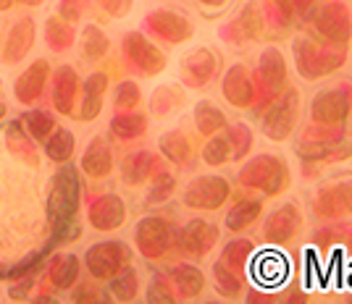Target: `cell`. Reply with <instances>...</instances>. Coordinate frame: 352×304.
Listing matches in <instances>:
<instances>
[{
  "mask_svg": "<svg viewBox=\"0 0 352 304\" xmlns=\"http://www.w3.org/2000/svg\"><path fill=\"white\" fill-rule=\"evenodd\" d=\"M347 126H316L310 124L294 142V155L305 178H316L321 168L352 158V139L344 134Z\"/></svg>",
  "mask_w": 352,
  "mask_h": 304,
  "instance_id": "cell-1",
  "label": "cell"
},
{
  "mask_svg": "<svg viewBox=\"0 0 352 304\" xmlns=\"http://www.w3.org/2000/svg\"><path fill=\"white\" fill-rule=\"evenodd\" d=\"M236 184L248 191H258L263 197H279L292 187V171H289V163L281 155L258 152L239 168Z\"/></svg>",
  "mask_w": 352,
  "mask_h": 304,
  "instance_id": "cell-2",
  "label": "cell"
},
{
  "mask_svg": "<svg viewBox=\"0 0 352 304\" xmlns=\"http://www.w3.org/2000/svg\"><path fill=\"white\" fill-rule=\"evenodd\" d=\"M292 58L294 69L305 82H318L323 76L337 73L347 63V47H331L310 34H300L292 40Z\"/></svg>",
  "mask_w": 352,
  "mask_h": 304,
  "instance_id": "cell-3",
  "label": "cell"
},
{
  "mask_svg": "<svg viewBox=\"0 0 352 304\" xmlns=\"http://www.w3.org/2000/svg\"><path fill=\"white\" fill-rule=\"evenodd\" d=\"M252 82H255V100L250 105V113L261 118L265 108L289 87V69H287V58L279 47H265L261 53Z\"/></svg>",
  "mask_w": 352,
  "mask_h": 304,
  "instance_id": "cell-4",
  "label": "cell"
},
{
  "mask_svg": "<svg viewBox=\"0 0 352 304\" xmlns=\"http://www.w3.org/2000/svg\"><path fill=\"white\" fill-rule=\"evenodd\" d=\"M310 37L331 47H350L352 43V11L344 0L316 3L308 19Z\"/></svg>",
  "mask_w": 352,
  "mask_h": 304,
  "instance_id": "cell-5",
  "label": "cell"
},
{
  "mask_svg": "<svg viewBox=\"0 0 352 304\" xmlns=\"http://www.w3.org/2000/svg\"><path fill=\"white\" fill-rule=\"evenodd\" d=\"M300 108H302V102H300V89L287 87L279 97L261 113V118H258L265 139H271V142H287L294 131H297Z\"/></svg>",
  "mask_w": 352,
  "mask_h": 304,
  "instance_id": "cell-6",
  "label": "cell"
},
{
  "mask_svg": "<svg viewBox=\"0 0 352 304\" xmlns=\"http://www.w3.org/2000/svg\"><path fill=\"white\" fill-rule=\"evenodd\" d=\"M352 116V82H339L313 95L310 124L316 126H347Z\"/></svg>",
  "mask_w": 352,
  "mask_h": 304,
  "instance_id": "cell-7",
  "label": "cell"
},
{
  "mask_svg": "<svg viewBox=\"0 0 352 304\" xmlns=\"http://www.w3.org/2000/svg\"><path fill=\"white\" fill-rule=\"evenodd\" d=\"M300 231H302V210L297 207V202H284L263 218L261 239L268 246H287L300 236Z\"/></svg>",
  "mask_w": 352,
  "mask_h": 304,
  "instance_id": "cell-8",
  "label": "cell"
},
{
  "mask_svg": "<svg viewBox=\"0 0 352 304\" xmlns=\"http://www.w3.org/2000/svg\"><path fill=\"white\" fill-rule=\"evenodd\" d=\"M232 197V184L223 176H197L192 178L187 191H184V204L192 210H219Z\"/></svg>",
  "mask_w": 352,
  "mask_h": 304,
  "instance_id": "cell-9",
  "label": "cell"
},
{
  "mask_svg": "<svg viewBox=\"0 0 352 304\" xmlns=\"http://www.w3.org/2000/svg\"><path fill=\"white\" fill-rule=\"evenodd\" d=\"M265 32V16L258 0H250L248 5L221 30V40L234 47H242L248 43H258Z\"/></svg>",
  "mask_w": 352,
  "mask_h": 304,
  "instance_id": "cell-10",
  "label": "cell"
},
{
  "mask_svg": "<svg viewBox=\"0 0 352 304\" xmlns=\"http://www.w3.org/2000/svg\"><path fill=\"white\" fill-rule=\"evenodd\" d=\"M219 244V226L203 220V218H195L187 226H182V231L174 236V246L184 255V257H195V260H203L213 246Z\"/></svg>",
  "mask_w": 352,
  "mask_h": 304,
  "instance_id": "cell-11",
  "label": "cell"
},
{
  "mask_svg": "<svg viewBox=\"0 0 352 304\" xmlns=\"http://www.w3.org/2000/svg\"><path fill=\"white\" fill-rule=\"evenodd\" d=\"M137 244L142 249V255L150 260L163 257L171 246H174V229L168 220L163 218H145L137 226Z\"/></svg>",
  "mask_w": 352,
  "mask_h": 304,
  "instance_id": "cell-12",
  "label": "cell"
},
{
  "mask_svg": "<svg viewBox=\"0 0 352 304\" xmlns=\"http://www.w3.org/2000/svg\"><path fill=\"white\" fill-rule=\"evenodd\" d=\"M221 92H223V97H226V102H229L232 108L250 110V105L255 100L252 71H250L245 63L229 66V71L223 73V82H221Z\"/></svg>",
  "mask_w": 352,
  "mask_h": 304,
  "instance_id": "cell-13",
  "label": "cell"
},
{
  "mask_svg": "<svg viewBox=\"0 0 352 304\" xmlns=\"http://www.w3.org/2000/svg\"><path fill=\"white\" fill-rule=\"evenodd\" d=\"M318 0H268V16L274 21V27L281 32L308 24L310 14L316 8Z\"/></svg>",
  "mask_w": 352,
  "mask_h": 304,
  "instance_id": "cell-14",
  "label": "cell"
},
{
  "mask_svg": "<svg viewBox=\"0 0 352 304\" xmlns=\"http://www.w3.org/2000/svg\"><path fill=\"white\" fill-rule=\"evenodd\" d=\"M147 27L153 34H158L161 40L166 43H187L192 40V34H195V27H192L190 21L184 19V16L179 14H171V11H155V14L147 16Z\"/></svg>",
  "mask_w": 352,
  "mask_h": 304,
  "instance_id": "cell-15",
  "label": "cell"
},
{
  "mask_svg": "<svg viewBox=\"0 0 352 304\" xmlns=\"http://www.w3.org/2000/svg\"><path fill=\"white\" fill-rule=\"evenodd\" d=\"M219 60L208 47H200L190 53L187 58L182 60V71H184V82L190 84L192 89H203L210 84V79L216 76V69H219Z\"/></svg>",
  "mask_w": 352,
  "mask_h": 304,
  "instance_id": "cell-16",
  "label": "cell"
},
{
  "mask_svg": "<svg viewBox=\"0 0 352 304\" xmlns=\"http://www.w3.org/2000/svg\"><path fill=\"white\" fill-rule=\"evenodd\" d=\"M124 50H126L129 60H132L142 73H150V76H153V73H161L163 66H166L163 53L158 47H153V45L147 43L142 34H129V37L124 40Z\"/></svg>",
  "mask_w": 352,
  "mask_h": 304,
  "instance_id": "cell-17",
  "label": "cell"
},
{
  "mask_svg": "<svg viewBox=\"0 0 352 304\" xmlns=\"http://www.w3.org/2000/svg\"><path fill=\"white\" fill-rule=\"evenodd\" d=\"M313 244L321 252L329 249H344L347 255H352V220H331L329 226H321L313 231Z\"/></svg>",
  "mask_w": 352,
  "mask_h": 304,
  "instance_id": "cell-18",
  "label": "cell"
},
{
  "mask_svg": "<svg viewBox=\"0 0 352 304\" xmlns=\"http://www.w3.org/2000/svg\"><path fill=\"white\" fill-rule=\"evenodd\" d=\"M263 215V200L261 197H242L232 204V210L226 213V231L232 233H245L250 226H255Z\"/></svg>",
  "mask_w": 352,
  "mask_h": 304,
  "instance_id": "cell-19",
  "label": "cell"
},
{
  "mask_svg": "<svg viewBox=\"0 0 352 304\" xmlns=\"http://www.w3.org/2000/svg\"><path fill=\"white\" fill-rule=\"evenodd\" d=\"M252 275H255V281L261 283V286H279L284 283V278L289 275V265L284 257H279L276 252H263V255H252Z\"/></svg>",
  "mask_w": 352,
  "mask_h": 304,
  "instance_id": "cell-20",
  "label": "cell"
},
{
  "mask_svg": "<svg viewBox=\"0 0 352 304\" xmlns=\"http://www.w3.org/2000/svg\"><path fill=\"white\" fill-rule=\"evenodd\" d=\"M129 260V249L124 244H100L89 252V268L98 275H113Z\"/></svg>",
  "mask_w": 352,
  "mask_h": 304,
  "instance_id": "cell-21",
  "label": "cell"
},
{
  "mask_svg": "<svg viewBox=\"0 0 352 304\" xmlns=\"http://www.w3.org/2000/svg\"><path fill=\"white\" fill-rule=\"evenodd\" d=\"M213 286H216V294L223 296V299H239L245 294V286H248V275L236 273L234 268H229L226 262H213Z\"/></svg>",
  "mask_w": 352,
  "mask_h": 304,
  "instance_id": "cell-22",
  "label": "cell"
},
{
  "mask_svg": "<svg viewBox=\"0 0 352 304\" xmlns=\"http://www.w3.org/2000/svg\"><path fill=\"white\" fill-rule=\"evenodd\" d=\"M252 255H255V242L248 239V236H234V239H229L226 244L221 246V262L234 268L236 273L248 275Z\"/></svg>",
  "mask_w": 352,
  "mask_h": 304,
  "instance_id": "cell-23",
  "label": "cell"
},
{
  "mask_svg": "<svg viewBox=\"0 0 352 304\" xmlns=\"http://www.w3.org/2000/svg\"><path fill=\"white\" fill-rule=\"evenodd\" d=\"M168 278H171V283L176 286V291L182 294V296H200L203 289H206V275L200 273L195 265H187V262H182V265H174L171 270H168Z\"/></svg>",
  "mask_w": 352,
  "mask_h": 304,
  "instance_id": "cell-24",
  "label": "cell"
},
{
  "mask_svg": "<svg viewBox=\"0 0 352 304\" xmlns=\"http://www.w3.org/2000/svg\"><path fill=\"white\" fill-rule=\"evenodd\" d=\"M195 126L203 137H213V134L226 129V116L216 102L203 100L195 105Z\"/></svg>",
  "mask_w": 352,
  "mask_h": 304,
  "instance_id": "cell-25",
  "label": "cell"
},
{
  "mask_svg": "<svg viewBox=\"0 0 352 304\" xmlns=\"http://www.w3.org/2000/svg\"><path fill=\"white\" fill-rule=\"evenodd\" d=\"M226 142H229V150H232V163H239V160H245L252 152V147H255V134L250 129L248 124H242V121H236V124H226Z\"/></svg>",
  "mask_w": 352,
  "mask_h": 304,
  "instance_id": "cell-26",
  "label": "cell"
},
{
  "mask_svg": "<svg viewBox=\"0 0 352 304\" xmlns=\"http://www.w3.org/2000/svg\"><path fill=\"white\" fill-rule=\"evenodd\" d=\"M326 187L331 189V194H334V200H337L342 215L350 218L352 215V171L329 176V178H326Z\"/></svg>",
  "mask_w": 352,
  "mask_h": 304,
  "instance_id": "cell-27",
  "label": "cell"
},
{
  "mask_svg": "<svg viewBox=\"0 0 352 304\" xmlns=\"http://www.w3.org/2000/svg\"><path fill=\"white\" fill-rule=\"evenodd\" d=\"M92 220H95L98 229H116V226H121V220H124V204H121V200L118 197L100 200L98 207H95V218Z\"/></svg>",
  "mask_w": 352,
  "mask_h": 304,
  "instance_id": "cell-28",
  "label": "cell"
},
{
  "mask_svg": "<svg viewBox=\"0 0 352 304\" xmlns=\"http://www.w3.org/2000/svg\"><path fill=\"white\" fill-rule=\"evenodd\" d=\"M161 152L166 155L168 160H174L176 165H184L192 155V145L190 139L184 137V134H179V131H171V134H166L161 139Z\"/></svg>",
  "mask_w": 352,
  "mask_h": 304,
  "instance_id": "cell-29",
  "label": "cell"
},
{
  "mask_svg": "<svg viewBox=\"0 0 352 304\" xmlns=\"http://www.w3.org/2000/svg\"><path fill=\"white\" fill-rule=\"evenodd\" d=\"M203 163L210 168H221V165L232 163V150H229V142L223 134H213L210 142L203 147Z\"/></svg>",
  "mask_w": 352,
  "mask_h": 304,
  "instance_id": "cell-30",
  "label": "cell"
},
{
  "mask_svg": "<svg viewBox=\"0 0 352 304\" xmlns=\"http://www.w3.org/2000/svg\"><path fill=\"white\" fill-rule=\"evenodd\" d=\"M153 155L147 152V150H142V152H137V155H132V158L124 163V178L129 181V184H140V181H145L147 174L153 171Z\"/></svg>",
  "mask_w": 352,
  "mask_h": 304,
  "instance_id": "cell-31",
  "label": "cell"
},
{
  "mask_svg": "<svg viewBox=\"0 0 352 304\" xmlns=\"http://www.w3.org/2000/svg\"><path fill=\"white\" fill-rule=\"evenodd\" d=\"M111 126H113V131H116L121 139H134V137L145 134L147 121L142 116H137V113H124V116H118Z\"/></svg>",
  "mask_w": 352,
  "mask_h": 304,
  "instance_id": "cell-32",
  "label": "cell"
},
{
  "mask_svg": "<svg viewBox=\"0 0 352 304\" xmlns=\"http://www.w3.org/2000/svg\"><path fill=\"white\" fill-rule=\"evenodd\" d=\"M87 165L92 176H105L111 171V150L105 142H95V145L89 147V158H87Z\"/></svg>",
  "mask_w": 352,
  "mask_h": 304,
  "instance_id": "cell-33",
  "label": "cell"
},
{
  "mask_svg": "<svg viewBox=\"0 0 352 304\" xmlns=\"http://www.w3.org/2000/svg\"><path fill=\"white\" fill-rule=\"evenodd\" d=\"M137 289H140V281H137V273H134V270H121V273L113 278V294H116L121 302L134 299Z\"/></svg>",
  "mask_w": 352,
  "mask_h": 304,
  "instance_id": "cell-34",
  "label": "cell"
},
{
  "mask_svg": "<svg viewBox=\"0 0 352 304\" xmlns=\"http://www.w3.org/2000/svg\"><path fill=\"white\" fill-rule=\"evenodd\" d=\"M176 187V178L174 174H168V171H161V174L155 176V181H153V189H150V197H147V202H163V200H168L171 197V191Z\"/></svg>",
  "mask_w": 352,
  "mask_h": 304,
  "instance_id": "cell-35",
  "label": "cell"
},
{
  "mask_svg": "<svg viewBox=\"0 0 352 304\" xmlns=\"http://www.w3.org/2000/svg\"><path fill=\"white\" fill-rule=\"evenodd\" d=\"M174 296L176 294L168 289V283L163 281V275H155L153 283H150V289H147V299L150 302H176Z\"/></svg>",
  "mask_w": 352,
  "mask_h": 304,
  "instance_id": "cell-36",
  "label": "cell"
},
{
  "mask_svg": "<svg viewBox=\"0 0 352 304\" xmlns=\"http://www.w3.org/2000/svg\"><path fill=\"white\" fill-rule=\"evenodd\" d=\"M137 102H140V89H137V84H132V82H124V84L118 87L116 105H118V108H134Z\"/></svg>",
  "mask_w": 352,
  "mask_h": 304,
  "instance_id": "cell-37",
  "label": "cell"
},
{
  "mask_svg": "<svg viewBox=\"0 0 352 304\" xmlns=\"http://www.w3.org/2000/svg\"><path fill=\"white\" fill-rule=\"evenodd\" d=\"M200 3H203V5H210V8H223L229 0H200Z\"/></svg>",
  "mask_w": 352,
  "mask_h": 304,
  "instance_id": "cell-38",
  "label": "cell"
}]
</instances>
